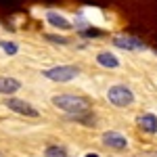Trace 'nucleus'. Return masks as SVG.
Returning <instances> with one entry per match:
<instances>
[{"label":"nucleus","instance_id":"11","mask_svg":"<svg viewBox=\"0 0 157 157\" xmlns=\"http://www.w3.org/2000/svg\"><path fill=\"white\" fill-rule=\"evenodd\" d=\"M44 157H67V153L63 147H48L44 151Z\"/></svg>","mask_w":157,"mask_h":157},{"label":"nucleus","instance_id":"12","mask_svg":"<svg viewBox=\"0 0 157 157\" xmlns=\"http://www.w3.org/2000/svg\"><path fill=\"white\" fill-rule=\"evenodd\" d=\"M0 46H2V50H4L6 55H17V50H19V46H17L15 42H9V40H2Z\"/></svg>","mask_w":157,"mask_h":157},{"label":"nucleus","instance_id":"9","mask_svg":"<svg viewBox=\"0 0 157 157\" xmlns=\"http://www.w3.org/2000/svg\"><path fill=\"white\" fill-rule=\"evenodd\" d=\"M46 21H48L50 25H55V27H59V29H69L71 27V23L63 17V15H59V13H46Z\"/></svg>","mask_w":157,"mask_h":157},{"label":"nucleus","instance_id":"8","mask_svg":"<svg viewBox=\"0 0 157 157\" xmlns=\"http://www.w3.org/2000/svg\"><path fill=\"white\" fill-rule=\"evenodd\" d=\"M138 126L149 134H155L157 132V115L153 113H145V115H140L138 117Z\"/></svg>","mask_w":157,"mask_h":157},{"label":"nucleus","instance_id":"13","mask_svg":"<svg viewBox=\"0 0 157 157\" xmlns=\"http://www.w3.org/2000/svg\"><path fill=\"white\" fill-rule=\"evenodd\" d=\"M46 40H50V42H59V44H67V40L65 38H59V36H46Z\"/></svg>","mask_w":157,"mask_h":157},{"label":"nucleus","instance_id":"6","mask_svg":"<svg viewBox=\"0 0 157 157\" xmlns=\"http://www.w3.org/2000/svg\"><path fill=\"white\" fill-rule=\"evenodd\" d=\"M103 145L121 151V149L128 147V140H126V136H121L120 132H105V134H103Z\"/></svg>","mask_w":157,"mask_h":157},{"label":"nucleus","instance_id":"10","mask_svg":"<svg viewBox=\"0 0 157 157\" xmlns=\"http://www.w3.org/2000/svg\"><path fill=\"white\" fill-rule=\"evenodd\" d=\"M97 61H98V65L109 67V69H115V67L120 65V59H117L115 55H111V52H98V55H97Z\"/></svg>","mask_w":157,"mask_h":157},{"label":"nucleus","instance_id":"4","mask_svg":"<svg viewBox=\"0 0 157 157\" xmlns=\"http://www.w3.org/2000/svg\"><path fill=\"white\" fill-rule=\"evenodd\" d=\"M113 44L124 50H145V42H140L138 38H134V36H115L113 38Z\"/></svg>","mask_w":157,"mask_h":157},{"label":"nucleus","instance_id":"2","mask_svg":"<svg viewBox=\"0 0 157 157\" xmlns=\"http://www.w3.org/2000/svg\"><path fill=\"white\" fill-rule=\"evenodd\" d=\"M107 98H109V103H113L115 107H128L134 101V94H132V90H130L128 86L115 84L107 90Z\"/></svg>","mask_w":157,"mask_h":157},{"label":"nucleus","instance_id":"14","mask_svg":"<svg viewBox=\"0 0 157 157\" xmlns=\"http://www.w3.org/2000/svg\"><path fill=\"white\" fill-rule=\"evenodd\" d=\"M86 157H98V155H94V153H92V155H86Z\"/></svg>","mask_w":157,"mask_h":157},{"label":"nucleus","instance_id":"3","mask_svg":"<svg viewBox=\"0 0 157 157\" xmlns=\"http://www.w3.org/2000/svg\"><path fill=\"white\" fill-rule=\"evenodd\" d=\"M80 69L75 65H59V67H50L44 71V75L52 82H71L73 78H78Z\"/></svg>","mask_w":157,"mask_h":157},{"label":"nucleus","instance_id":"1","mask_svg":"<svg viewBox=\"0 0 157 157\" xmlns=\"http://www.w3.org/2000/svg\"><path fill=\"white\" fill-rule=\"evenodd\" d=\"M52 105L65 113H71V115H80V113H86L90 109L88 98L75 97V94H57V97H52Z\"/></svg>","mask_w":157,"mask_h":157},{"label":"nucleus","instance_id":"7","mask_svg":"<svg viewBox=\"0 0 157 157\" xmlns=\"http://www.w3.org/2000/svg\"><path fill=\"white\" fill-rule=\"evenodd\" d=\"M19 88H21L19 80L9 78V75H0V92H2V94H13V92H17Z\"/></svg>","mask_w":157,"mask_h":157},{"label":"nucleus","instance_id":"5","mask_svg":"<svg viewBox=\"0 0 157 157\" xmlns=\"http://www.w3.org/2000/svg\"><path fill=\"white\" fill-rule=\"evenodd\" d=\"M6 107L21 113V115H27V117H38V109H34L29 103H25L21 98H9L6 101Z\"/></svg>","mask_w":157,"mask_h":157}]
</instances>
